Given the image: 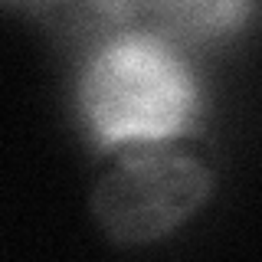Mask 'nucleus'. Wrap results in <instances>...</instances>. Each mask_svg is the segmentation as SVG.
I'll list each match as a JSON object with an SVG mask.
<instances>
[{"label": "nucleus", "instance_id": "nucleus-1", "mask_svg": "<svg viewBox=\"0 0 262 262\" xmlns=\"http://www.w3.org/2000/svg\"><path fill=\"white\" fill-rule=\"evenodd\" d=\"M76 108L85 138L105 154L180 141L203 115V82L180 43L131 23L89 43Z\"/></svg>", "mask_w": 262, "mask_h": 262}, {"label": "nucleus", "instance_id": "nucleus-2", "mask_svg": "<svg viewBox=\"0 0 262 262\" xmlns=\"http://www.w3.org/2000/svg\"><path fill=\"white\" fill-rule=\"evenodd\" d=\"M213 193V170L177 141L115 151L89 210L115 246H151L190 223Z\"/></svg>", "mask_w": 262, "mask_h": 262}, {"label": "nucleus", "instance_id": "nucleus-3", "mask_svg": "<svg viewBox=\"0 0 262 262\" xmlns=\"http://www.w3.org/2000/svg\"><path fill=\"white\" fill-rule=\"evenodd\" d=\"M147 27L161 30L180 46H207L233 39L249 27L256 0H151Z\"/></svg>", "mask_w": 262, "mask_h": 262}, {"label": "nucleus", "instance_id": "nucleus-4", "mask_svg": "<svg viewBox=\"0 0 262 262\" xmlns=\"http://www.w3.org/2000/svg\"><path fill=\"white\" fill-rule=\"evenodd\" d=\"M49 10L66 33L95 43L115 30L138 23L144 7L135 0H49Z\"/></svg>", "mask_w": 262, "mask_h": 262}, {"label": "nucleus", "instance_id": "nucleus-5", "mask_svg": "<svg viewBox=\"0 0 262 262\" xmlns=\"http://www.w3.org/2000/svg\"><path fill=\"white\" fill-rule=\"evenodd\" d=\"M135 4H141V7H144V4H151V0H135Z\"/></svg>", "mask_w": 262, "mask_h": 262}, {"label": "nucleus", "instance_id": "nucleus-6", "mask_svg": "<svg viewBox=\"0 0 262 262\" xmlns=\"http://www.w3.org/2000/svg\"><path fill=\"white\" fill-rule=\"evenodd\" d=\"M4 4H13V0H4Z\"/></svg>", "mask_w": 262, "mask_h": 262}]
</instances>
